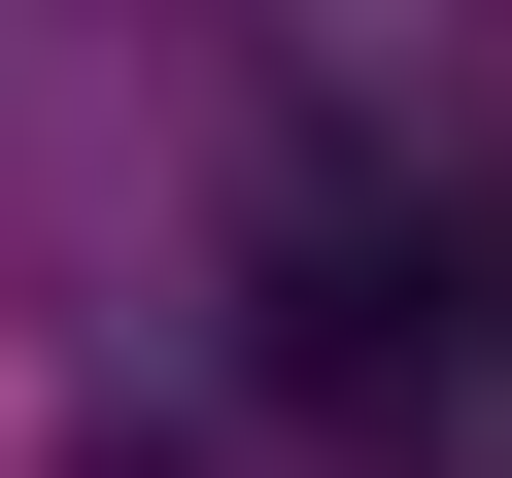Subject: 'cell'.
I'll list each match as a JSON object with an SVG mask.
<instances>
[{
    "mask_svg": "<svg viewBox=\"0 0 512 478\" xmlns=\"http://www.w3.org/2000/svg\"><path fill=\"white\" fill-rule=\"evenodd\" d=\"M478 308H512V205H478Z\"/></svg>",
    "mask_w": 512,
    "mask_h": 478,
    "instance_id": "6da1fadb",
    "label": "cell"
}]
</instances>
